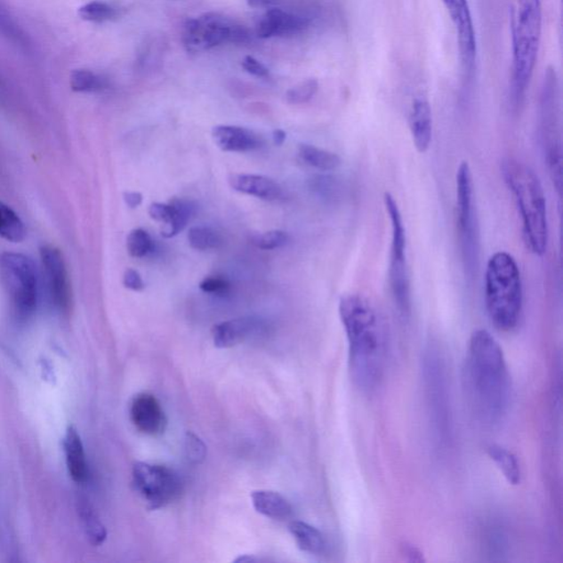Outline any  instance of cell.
<instances>
[{
    "instance_id": "cell-32",
    "label": "cell",
    "mask_w": 563,
    "mask_h": 563,
    "mask_svg": "<svg viewBox=\"0 0 563 563\" xmlns=\"http://www.w3.org/2000/svg\"><path fill=\"white\" fill-rule=\"evenodd\" d=\"M78 15L83 20L101 23L113 20L115 9L104 2H91L78 8Z\"/></svg>"
},
{
    "instance_id": "cell-19",
    "label": "cell",
    "mask_w": 563,
    "mask_h": 563,
    "mask_svg": "<svg viewBox=\"0 0 563 563\" xmlns=\"http://www.w3.org/2000/svg\"><path fill=\"white\" fill-rule=\"evenodd\" d=\"M65 462H67L69 476L74 482L83 484L90 478V469L86 462L85 450L81 436L76 427H68L63 438Z\"/></svg>"
},
{
    "instance_id": "cell-36",
    "label": "cell",
    "mask_w": 563,
    "mask_h": 563,
    "mask_svg": "<svg viewBox=\"0 0 563 563\" xmlns=\"http://www.w3.org/2000/svg\"><path fill=\"white\" fill-rule=\"evenodd\" d=\"M230 283L222 277H207L199 284V288L209 294L225 295L230 291Z\"/></svg>"
},
{
    "instance_id": "cell-33",
    "label": "cell",
    "mask_w": 563,
    "mask_h": 563,
    "mask_svg": "<svg viewBox=\"0 0 563 563\" xmlns=\"http://www.w3.org/2000/svg\"><path fill=\"white\" fill-rule=\"evenodd\" d=\"M318 91V82L310 78L291 88L286 92V100L288 104L300 105L310 101Z\"/></svg>"
},
{
    "instance_id": "cell-30",
    "label": "cell",
    "mask_w": 563,
    "mask_h": 563,
    "mask_svg": "<svg viewBox=\"0 0 563 563\" xmlns=\"http://www.w3.org/2000/svg\"><path fill=\"white\" fill-rule=\"evenodd\" d=\"M69 84L74 92H95L105 90L106 81L88 69H76L69 77Z\"/></svg>"
},
{
    "instance_id": "cell-17",
    "label": "cell",
    "mask_w": 563,
    "mask_h": 563,
    "mask_svg": "<svg viewBox=\"0 0 563 563\" xmlns=\"http://www.w3.org/2000/svg\"><path fill=\"white\" fill-rule=\"evenodd\" d=\"M408 124L416 150L426 153L430 150L432 141V113L430 101L422 97L413 101Z\"/></svg>"
},
{
    "instance_id": "cell-25",
    "label": "cell",
    "mask_w": 563,
    "mask_h": 563,
    "mask_svg": "<svg viewBox=\"0 0 563 563\" xmlns=\"http://www.w3.org/2000/svg\"><path fill=\"white\" fill-rule=\"evenodd\" d=\"M299 153L301 159L307 165L315 167V169L319 171H334L342 165V157L336 153L310 146V144H301Z\"/></svg>"
},
{
    "instance_id": "cell-21",
    "label": "cell",
    "mask_w": 563,
    "mask_h": 563,
    "mask_svg": "<svg viewBox=\"0 0 563 563\" xmlns=\"http://www.w3.org/2000/svg\"><path fill=\"white\" fill-rule=\"evenodd\" d=\"M251 499L254 510L269 519L283 520L291 518L293 507L290 502L277 492L254 491Z\"/></svg>"
},
{
    "instance_id": "cell-20",
    "label": "cell",
    "mask_w": 563,
    "mask_h": 563,
    "mask_svg": "<svg viewBox=\"0 0 563 563\" xmlns=\"http://www.w3.org/2000/svg\"><path fill=\"white\" fill-rule=\"evenodd\" d=\"M255 330L251 319L239 318L227 320L213 326L212 334L213 344L220 349H228L244 342Z\"/></svg>"
},
{
    "instance_id": "cell-28",
    "label": "cell",
    "mask_w": 563,
    "mask_h": 563,
    "mask_svg": "<svg viewBox=\"0 0 563 563\" xmlns=\"http://www.w3.org/2000/svg\"><path fill=\"white\" fill-rule=\"evenodd\" d=\"M26 227L20 217L6 204L0 202V237L12 242L26 238Z\"/></svg>"
},
{
    "instance_id": "cell-14",
    "label": "cell",
    "mask_w": 563,
    "mask_h": 563,
    "mask_svg": "<svg viewBox=\"0 0 563 563\" xmlns=\"http://www.w3.org/2000/svg\"><path fill=\"white\" fill-rule=\"evenodd\" d=\"M130 417L134 427L142 434L157 436L165 430L166 416L155 395H137L130 407Z\"/></svg>"
},
{
    "instance_id": "cell-9",
    "label": "cell",
    "mask_w": 563,
    "mask_h": 563,
    "mask_svg": "<svg viewBox=\"0 0 563 563\" xmlns=\"http://www.w3.org/2000/svg\"><path fill=\"white\" fill-rule=\"evenodd\" d=\"M558 78L553 69L544 76L541 101L542 136L544 161L558 193L562 189V147L559 127V99Z\"/></svg>"
},
{
    "instance_id": "cell-39",
    "label": "cell",
    "mask_w": 563,
    "mask_h": 563,
    "mask_svg": "<svg viewBox=\"0 0 563 563\" xmlns=\"http://www.w3.org/2000/svg\"><path fill=\"white\" fill-rule=\"evenodd\" d=\"M123 282L125 287L133 291L141 292L144 290V287H146V286H144V282L142 280L141 273L133 269H125L124 273Z\"/></svg>"
},
{
    "instance_id": "cell-26",
    "label": "cell",
    "mask_w": 563,
    "mask_h": 563,
    "mask_svg": "<svg viewBox=\"0 0 563 563\" xmlns=\"http://www.w3.org/2000/svg\"><path fill=\"white\" fill-rule=\"evenodd\" d=\"M487 454L503 473L507 482L518 486L520 482V468L518 459L510 450L499 445H491L487 448Z\"/></svg>"
},
{
    "instance_id": "cell-6",
    "label": "cell",
    "mask_w": 563,
    "mask_h": 563,
    "mask_svg": "<svg viewBox=\"0 0 563 563\" xmlns=\"http://www.w3.org/2000/svg\"><path fill=\"white\" fill-rule=\"evenodd\" d=\"M455 206L463 267L468 277L473 278L480 264L481 239L472 170L465 161L460 163L455 174Z\"/></svg>"
},
{
    "instance_id": "cell-34",
    "label": "cell",
    "mask_w": 563,
    "mask_h": 563,
    "mask_svg": "<svg viewBox=\"0 0 563 563\" xmlns=\"http://www.w3.org/2000/svg\"><path fill=\"white\" fill-rule=\"evenodd\" d=\"M288 240V235L286 232L281 230H272L264 232L262 235L254 237L253 244L262 250H274L282 248L286 245Z\"/></svg>"
},
{
    "instance_id": "cell-42",
    "label": "cell",
    "mask_w": 563,
    "mask_h": 563,
    "mask_svg": "<svg viewBox=\"0 0 563 563\" xmlns=\"http://www.w3.org/2000/svg\"><path fill=\"white\" fill-rule=\"evenodd\" d=\"M286 132H283V130H281V129L274 130V132H273V141H274V143L277 144V146H278V147L282 146L284 141H286Z\"/></svg>"
},
{
    "instance_id": "cell-16",
    "label": "cell",
    "mask_w": 563,
    "mask_h": 563,
    "mask_svg": "<svg viewBox=\"0 0 563 563\" xmlns=\"http://www.w3.org/2000/svg\"><path fill=\"white\" fill-rule=\"evenodd\" d=\"M310 20L296 15H292L281 9H269L263 20L258 25L260 38L268 39L271 36H286L300 34L309 28Z\"/></svg>"
},
{
    "instance_id": "cell-8",
    "label": "cell",
    "mask_w": 563,
    "mask_h": 563,
    "mask_svg": "<svg viewBox=\"0 0 563 563\" xmlns=\"http://www.w3.org/2000/svg\"><path fill=\"white\" fill-rule=\"evenodd\" d=\"M0 286L6 292L13 314L21 322L34 315L38 299L34 262L22 253L0 254Z\"/></svg>"
},
{
    "instance_id": "cell-27",
    "label": "cell",
    "mask_w": 563,
    "mask_h": 563,
    "mask_svg": "<svg viewBox=\"0 0 563 563\" xmlns=\"http://www.w3.org/2000/svg\"><path fill=\"white\" fill-rule=\"evenodd\" d=\"M171 204L173 205V216L162 229V236L165 238H172L183 231L197 213V205L189 199H174Z\"/></svg>"
},
{
    "instance_id": "cell-18",
    "label": "cell",
    "mask_w": 563,
    "mask_h": 563,
    "mask_svg": "<svg viewBox=\"0 0 563 563\" xmlns=\"http://www.w3.org/2000/svg\"><path fill=\"white\" fill-rule=\"evenodd\" d=\"M232 189L263 201H276L282 197V188L276 181L263 175L231 174L228 179Z\"/></svg>"
},
{
    "instance_id": "cell-35",
    "label": "cell",
    "mask_w": 563,
    "mask_h": 563,
    "mask_svg": "<svg viewBox=\"0 0 563 563\" xmlns=\"http://www.w3.org/2000/svg\"><path fill=\"white\" fill-rule=\"evenodd\" d=\"M185 453L189 462L197 464L204 462L206 458V446L193 432H188L185 439Z\"/></svg>"
},
{
    "instance_id": "cell-1",
    "label": "cell",
    "mask_w": 563,
    "mask_h": 563,
    "mask_svg": "<svg viewBox=\"0 0 563 563\" xmlns=\"http://www.w3.org/2000/svg\"><path fill=\"white\" fill-rule=\"evenodd\" d=\"M339 316L348 339L353 382L363 390L376 388L385 370L386 339L374 307L365 296L346 294L339 302Z\"/></svg>"
},
{
    "instance_id": "cell-37",
    "label": "cell",
    "mask_w": 563,
    "mask_h": 563,
    "mask_svg": "<svg viewBox=\"0 0 563 563\" xmlns=\"http://www.w3.org/2000/svg\"><path fill=\"white\" fill-rule=\"evenodd\" d=\"M149 215L152 218V220L169 223L172 220V216H173V205L170 204H161V203H153L149 207Z\"/></svg>"
},
{
    "instance_id": "cell-31",
    "label": "cell",
    "mask_w": 563,
    "mask_h": 563,
    "mask_svg": "<svg viewBox=\"0 0 563 563\" xmlns=\"http://www.w3.org/2000/svg\"><path fill=\"white\" fill-rule=\"evenodd\" d=\"M155 249V242L146 230L133 229L127 238V250L133 258L147 257Z\"/></svg>"
},
{
    "instance_id": "cell-40",
    "label": "cell",
    "mask_w": 563,
    "mask_h": 563,
    "mask_svg": "<svg viewBox=\"0 0 563 563\" xmlns=\"http://www.w3.org/2000/svg\"><path fill=\"white\" fill-rule=\"evenodd\" d=\"M124 199L130 208H136L141 206L143 197L141 193L129 192L124 194Z\"/></svg>"
},
{
    "instance_id": "cell-43",
    "label": "cell",
    "mask_w": 563,
    "mask_h": 563,
    "mask_svg": "<svg viewBox=\"0 0 563 563\" xmlns=\"http://www.w3.org/2000/svg\"><path fill=\"white\" fill-rule=\"evenodd\" d=\"M405 553H406V555L408 556H411L413 561L422 560V553L418 551L416 548L406 547V549H405Z\"/></svg>"
},
{
    "instance_id": "cell-41",
    "label": "cell",
    "mask_w": 563,
    "mask_h": 563,
    "mask_svg": "<svg viewBox=\"0 0 563 563\" xmlns=\"http://www.w3.org/2000/svg\"><path fill=\"white\" fill-rule=\"evenodd\" d=\"M274 4H276L274 0H248L251 8H268Z\"/></svg>"
},
{
    "instance_id": "cell-29",
    "label": "cell",
    "mask_w": 563,
    "mask_h": 563,
    "mask_svg": "<svg viewBox=\"0 0 563 563\" xmlns=\"http://www.w3.org/2000/svg\"><path fill=\"white\" fill-rule=\"evenodd\" d=\"M189 245L198 251L215 250L222 245V238L217 231L208 227H193L189 232Z\"/></svg>"
},
{
    "instance_id": "cell-11",
    "label": "cell",
    "mask_w": 563,
    "mask_h": 563,
    "mask_svg": "<svg viewBox=\"0 0 563 563\" xmlns=\"http://www.w3.org/2000/svg\"><path fill=\"white\" fill-rule=\"evenodd\" d=\"M239 25L227 20L220 13L209 12L186 21L183 42L190 53L203 52L227 42L235 44Z\"/></svg>"
},
{
    "instance_id": "cell-4",
    "label": "cell",
    "mask_w": 563,
    "mask_h": 563,
    "mask_svg": "<svg viewBox=\"0 0 563 563\" xmlns=\"http://www.w3.org/2000/svg\"><path fill=\"white\" fill-rule=\"evenodd\" d=\"M484 300L488 318L502 332L518 327L522 316V276L513 255L505 251L492 254L484 276Z\"/></svg>"
},
{
    "instance_id": "cell-38",
    "label": "cell",
    "mask_w": 563,
    "mask_h": 563,
    "mask_svg": "<svg viewBox=\"0 0 563 563\" xmlns=\"http://www.w3.org/2000/svg\"><path fill=\"white\" fill-rule=\"evenodd\" d=\"M241 65L246 72L251 74V76H254L257 77L269 76V71L268 68L253 57H249L248 55V57H245L244 60H242Z\"/></svg>"
},
{
    "instance_id": "cell-13",
    "label": "cell",
    "mask_w": 563,
    "mask_h": 563,
    "mask_svg": "<svg viewBox=\"0 0 563 563\" xmlns=\"http://www.w3.org/2000/svg\"><path fill=\"white\" fill-rule=\"evenodd\" d=\"M40 257L52 304L60 314H69L72 290L62 253L52 245H44L40 249Z\"/></svg>"
},
{
    "instance_id": "cell-7",
    "label": "cell",
    "mask_w": 563,
    "mask_h": 563,
    "mask_svg": "<svg viewBox=\"0 0 563 563\" xmlns=\"http://www.w3.org/2000/svg\"><path fill=\"white\" fill-rule=\"evenodd\" d=\"M384 207L390 222L389 280L395 305L399 313L408 316L412 310V287L407 262V239L401 209L392 194H384Z\"/></svg>"
},
{
    "instance_id": "cell-15",
    "label": "cell",
    "mask_w": 563,
    "mask_h": 563,
    "mask_svg": "<svg viewBox=\"0 0 563 563\" xmlns=\"http://www.w3.org/2000/svg\"><path fill=\"white\" fill-rule=\"evenodd\" d=\"M212 136L216 146L226 152L253 151L263 144L258 133L237 125H216L213 128Z\"/></svg>"
},
{
    "instance_id": "cell-5",
    "label": "cell",
    "mask_w": 563,
    "mask_h": 563,
    "mask_svg": "<svg viewBox=\"0 0 563 563\" xmlns=\"http://www.w3.org/2000/svg\"><path fill=\"white\" fill-rule=\"evenodd\" d=\"M542 0H520L513 28V102L523 104L541 48Z\"/></svg>"
},
{
    "instance_id": "cell-2",
    "label": "cell",
    "mask_w": 563,
    "mask_h": 563,
    "mask_svg": "<svg viewBox=\"0 0 563 563\" xmlns=\"http://www.w3.org/2000/svg\"><path fill=\"white\" fill-rule=\"evenodd\" d=\"M465 374L479 415L490 422L500 421L509 407L511 376L500 343L486 329L470 338Z\"/></svg>"
},
{
    "instance_id": "cell-24",
    "label": "cell",
    "mask_w": 563,
    "mask_h": 563,
    "mask_svg": "<svg viewBox=\"0 0 563 563\" xmlns=\"http://www.w3.org/2000/svg\"><path fill=\"white\" fill-rule=\"evenodd\" d=\"M0 36L21 50H30V39L12 16L6 4L0 2Z\"/></svg>"
},
{
    "instance_id": "cell-23",
    "label": "cell",
    "mask_w": 563,
    "mask_h": 563,
    "mask_svg": "<svg viewBox=\"0 0 563 563\" xmlns=\"http://www.w3.org/2000/svg\"><path fill=\"white\" fill-rule=\"evenodd\" d=\"M288 529H290L301 551L311 553V555H319V553L324 551L326 546L325 538L318 528L313 527L310 524L301 522V520H293L288 525Z\"/></svg>"
},
{
    "instance_id": "cell-22",
    "label": "cell",
    "mask_w": 563,
    "mask_h": 563,
    "mask_svg": "<svg viewBox=\"0 0 563 563\" xmlns=\"http://www.w3.org/2000/svg\"><path fill=\"white\" fill-rule=\"evenodd\" d=\"M77 513L84 532L92 546L99 547L104 543L107 538V529L90 502L85 499L78 500Z\"/></svg>"
},
{
    "instance_id": "cell-3",
    "label": "cell",
    "mask_w": 563,
    "mask_h": 563,
    "mask_svg": "<svg viewBox=\"0 0 563 563\" xmlns=\"http://www.w3.org/2000/svg\"><path fill=\"white\" fill-rule=\"evenodd\" d=\"M502 175L513 195L522 221L523 238L530 253L543 257L547 253L549 226L547 202L541 179L532 167L515 159L502 163Z\"/></svg>"
},
{
    "instance_id": "cell-12",
    "label": "cell",
    "mask_w": 563,
    "mask_h": 563,
    "mask_svg": "<svg viewBox=\"0 0 563 563\" xmlns=\"http://www.w3.org/2000/svg\"><path fill=\"white\" fill-rule=\"evenodd\" d=\"M443 3L457 35L464 81L471 83L477 68L478 44L468 0H443Z\"/></svg>"
},
{
    "instance_id": "cell-10",
    "label": "cell",
    "mask_w": 563,
    "mask_h": 563,
    "mask_svg": "<svg viewBox=\"0 0 563 563\" xmlns=\"http://www.w3.org/2000/svg\"><path fill=\"white\" fill-rule=\"evenodd\" d=\"M133 486L149 510L156 511L179 499V474L165 465L138 462L133 469Z\"/></svg>"
}]
</instances>
